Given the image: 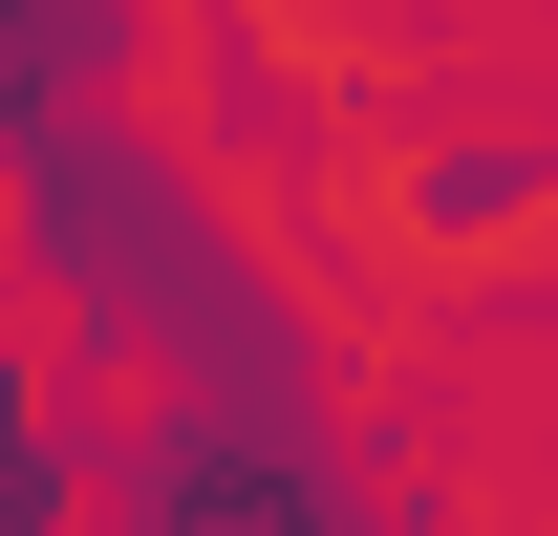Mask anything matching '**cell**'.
Segmentation results:
<instances>
[{
  "label": "cell",
  "mask_w": 558,
  "mask_h": 536,
  "mask_svg": "<svg viewBox=\"0 0 558 536\" xmlns=\"http://www.w3.org/2000/svg\"><path fill=\"white\" fill-rule=\"evenodd\" d=\"M0 172H22V279L65 365H130L150 407H323L301 301L236 258V215L172 172V130L86 108V130H0Z\"/></svg>",
  "instance_id": "6da1fadb"
},
{
  "label": "cell",
  "mask_w": 558,
  "mask_h": 536,
  "mask_svg": "<svg viewBox=\"0 0 558 536\" xmlns=\"http://www.w3.org/2000/svg\"><path fill=\"white\" fill-rule=\"evenodd\" d=\"M130 65H172V0H0V130H86Z\"/></svg>",
  "instance_id": "7a4b0ae2"
}]
</instances>
